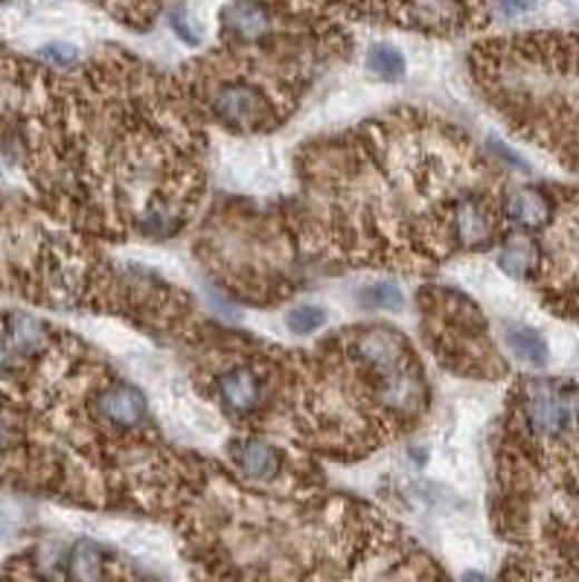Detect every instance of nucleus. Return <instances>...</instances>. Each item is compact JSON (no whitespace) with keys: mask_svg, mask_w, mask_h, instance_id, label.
<instances>
[{"mask_svg":"<svg viewBox=\"0 0 579 582\" xmlns=\"http://www.w3.org/2000/svg\"><path fill=\"white\" fill-rule=\"evenodd\" d=\"M41 59L56 65V68H70V65L79 59V53H76L73 45H47L45 50H41Z\"/></svg>","mask_w":579,"mask_h":582,"instance_id":"a211bd4d","label":"nucleus"},{"mask_svg":"<svg viewBox=\"0 0 579 582\" xmlns=\"http://www.w3.org/2000/svg\"><path fill=\"white\" fill-rule=\"evenodd\" d=\"M99 414L106 416L108 423L122 425V428H131V425H140L149 414L146 408L144 394L131 385H114L108 387L106 394L99 396Z\"/></svg>","mask_w":579,"mask_h":582,"instance_id":"7ed1b4c3","label":"nucleus"},{"mask_svg":"<svg viewBox=\"0 0 579 582\" xmlns=\"http://www.w3.org/2000/svg\"><path fill=\"white\" fill-rule=\"evenodd\" d=\"M359 356H362L373 371L384 373V378H387L391 373L402 371L405 344H402L399 335L376 329V333H367L362 341H359Z\"/></svg>","mask_w":579,"mask_h":582,"instance_id":"20e7f679","label":"nucleus"},{"mask_svg":"<svg viewBox=\"0 0 579 582\" xmlns=\"http://www.w3.org/2000/svg\"><path fill=\"white\" fill-rule=\"evenodd\" d=\"M420 21L434 27V23L454 21V0H416Z\"/></svg>","mask_w":579,"mask_h":582,"instance_id":"f3484780","label":"nucleus"},{"mask_svg":"<svg viewBox=\"0 0 579 582\" xmlns=\"http://www.w3.org/2000/svg\"><path fill=\"white\" fill-rule=\"evenodd\" d=\"M9 371V347L0 341V376Z\"/></svg>","mask_w":579,"mask_h":582,"instance_id":"412c9836","label":"nucleus"},{"mask_svg":"<svg viewBox=\"0 0 579 582\" xmlns=\"http://www.w3.org/2000/svg\"><path fill=\"white\" fill-rule=\"evenodd\" d=\"M213 111L218 120L234 122V126H248V122L263 120L268 114V102L251 85H227L213 99Z\"/></svg>","mask_w":579,"mask_h":582,"instance_id":"f03ea898","label":"nucleus"},{"mask_svg":"<svg viewBox=\"0 0 579 582\" xmlns=\"http://www.w3.org/2000/svg\"><path fill=\"white\" fill-rule=\"evenodd\" d=\"M236 463L254 481H268V477L277 475L279 454L272 446H265V443H242L236 448Z\"/></svg>","mask_w":579,"mask_h":582,"instance_id":"9d476101","label":"nucleus"},{"mask_svg":"<svg viewBox=\"0 0 579 582\" xmlns=\"http://www.w3.org/2000/svg\"><path fill=\"white\" fill-rule=\"evenodd\" d=\"M222 23L239 41H259L272 27V18H268V9L254 3V0H239L222 12Z\"/></svg>","mask_w":579,"mask_h":582,"instance_id":"39448f33","label":"nucleus"},{"mask_svg":"<svg viewBox=\"0 0 579 582\" xmlns=\"http://www.w3.org/2000/svg\"><path fill=\"white\" fill-rule=\"evenodd\" d=\"M286 324L292 326V333L297 335H308L315 333V329H321V326L326 324V309H321V306H294L292 312L286 315Z\"/></svg>","mask_w":579,"mask_h":582,"instance_id":"dca6fc26","label":"nucleus"},{"mask_svg":"<svg viewBox=\"0 0 579 582\" xmlns=\"http://www.w3.org/2000/svg\"><path fill=\"white\" fill-rule=\"evenodd\" d=\"M9 349H16L21 356H32L38 349L47 347V326L27 312H16L9 318Z\"/></svg>","mask_w":579,"mask_h":582,"instance_id":"1a4fd4ad","label":"nucleus"},{"mask_svg":"<svg viewBox=\"0 0 579 582\" xmlns=\"http://www.w3.org/2000/svg\"><path fill=\"white\" fill-rule=\"evenodd\" d=\"M70 580L76 582H91V580H102V551L94 542H79V545L70 551Z\"/></svg>","mask_w":579,"mask_h":582,"instance_id":"f8f14e48","label":"nucleus"},{"mask_svg":"<svg viewBox=\"0 0 579 582\" xmlns=\"http://www.w3.org/2000/svg\"><path fill=\"white\" fill-rule=\"evenodd\" d=\"M7 443H9V428L7 423H3V416H0V452L7 448Z\"/></svg>","mask_w":579,"mask_h":582,"instance_id":"4be33fe9","label":"nucleus"},{"mask_svg":"<svg viewBox=\"0 0 579 582\" xmlns=\"http://www.w3.org/2000/svg\"><path fill=\"white\" fill-rule=\"evenodd\" d=\"M359 300L367 306V309H402L405 303V295L396 283H373L370 288H364Z\"/></svg>","mask_w":579,"mask_h":582,"instance_id":"2eb2a0df","label":"nucleus"},{"mask_svg":"<svg viewBox=\"0 0 579 582\" xmlns=\"http://www.w3.org/2000/svg\"><path fill=\"white\" fill-rule=\"evenodd\" d=\"M536 3H539V0H498V12L504 18H519L527 16V12H533Z\"/></svg>","mask_w":579,"mask_h":582,"instance_id":"aec40b11","label":"nucleus"},{"mask_svg":"<svg viewBox=\"0 0 579 582\" xmlns=\"http://www.w3.org/2000/svg\"><path fill=\"white\" fill-rule=\"evenodd\" d=\"M169 23H173L175 36L181 38V41H187L189 47H196L198 41H202V36L193 30V23H189V18L184 9H173V12H169Z\"/></svg>","mask_w":579,"mask_h":582,"instance_id":"6ab92c4d","label":"nucleus"},{"mask_svg":"<svg viewBox=\"0 0 579 582\" xmlns=\"http://www.w3.org/2000/svg\"><path fill=\"white\" fill-rule=\"evenodd\" d=\"M507 216H510L516 225L527 227V230H536L550 219V201L539 193V189H519L507 198Z\"/></svg>","mask_w":579,"mask_h":582,"instance_id":"0eeeda50","label":"nucleus"},{"mask_svg":"<svg viewBox=\"0 0 579 582\" xmlns=\"http://www.w3.org/2000/svg\"><path fill=\"white\" fill-rule=\"evenodd\" d=\"M498 265H501V272L521 280L527 274L533 272L536 265V245L521 239V243H510L504 250H501V257H498Z\"/></svg>","mask_w":579,"mask_h":582,"instance_id":"ddd939ff","label":"nucleus"},{"mask_svg":"<svg viewBox=\"0 0 579 582\" xmlns=\"http://www.w3.org/2000/svg\"><path fill=\"white\" fill-rule=\"evenodd\" d=\"M507 344L521 362L533 364V367H544L548 364V344L536 329L530 326H510V333H507Z\"/></svg>","mask_w":579,"mask_h":582,"instance_id":"9b49d317","label":"nucleus"},{"mask_svg":"<svg viewBox=\"0 0 579 582\" xmlns=\"http://www.w3.org/2000/svg\"><path fill=\"white\" fill-rule=\"evenodd\" d=\"M454 230H458V239L467 248H478V245H487L489 236H492V219L489 213L483 210V205L478 201H463L454 213Z\"/></svg>","mask_w":579,"mask_h":582,"instance_id":"6e6552de","label":"nucleus"},{"mask_svg":"<svg viewBox=\"0 0 579 582\" xmlns=\"http://www.w3.org/2000/svg\"><path fill=\"white\" fill-rule=\"evenodd\" d=\"M367 68L382 79H402L405 73V59L396 47L391 45H373L367 50Z\"/></svg>","mask_w":579,"mask_h":582,"instance_id":"4468645a","label":"nucleus"},{"mask_svg":"<svg viewBox=\"0 0 579 582\" xmlns=\"http://www.w3.org/2000/svg\"><path fill=\"white\" fill-rule=\"evenodd\" d=\"M527 420L533 425V432L544 434V437H557L573 420L571 399L559 394L557 387L536 385L530 391V399H527Z\"/></svg>","mask_w":579,"mask_h":582,"instance_id":"f257e3e1","label":"nucleus"},{"mask_svg":"<svg viewBox=\"0 0 579 582\" xmlns=\"http://www.w3.org/2000/svg\"><path fill=\"white\" fill-rule=\"evenodd\" d=\"M218 391H222L227 408L236 411V414H251L259 405V396H263L259 378L248 367H236V371L225 373L218 382Z\"/></svg>","mask_w":579,"mask_h":582,"instance_id":"423d86ee","label":"nucleus"}]
</instances>
